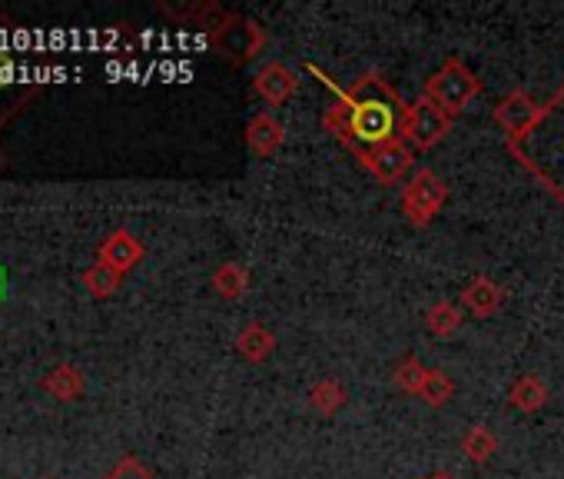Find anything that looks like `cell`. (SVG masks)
<instances>
[{
    "instance_id": "6da1fadb",
    "label": "cell",
    "mask_w": 564,
    "mask_h": 479,
    "mask_svg": "<svg viewBox=\"0 0 564 479\" xmlns=\"http://www.w3.org/2000/svg\"><path fill=\"white\" fill-rule=\"evenodd\" d=\"M322 80L329 84V77ZM329 87L335 90L339 100L325 110L322 123L362 164H368L379 150L402 143V137H409L412 107L389 87L386 77L365 74L352 87H335V84Z\"/></svg>"
},
{
    "instance_id": "7a4b0ae2",
    "label": "cell",
    "mask_w": 564,
    "mask_h": 479,
    "mask_svg": "<svg viewBox=\"0 0 564 479\" xmlns=\"http://www.w3.org/2000/svg\"><path fill=\"white\" fill-rule=\"evenodd\" d=\"M518 164L564 207V80L508 140Z\"/></svg>"
},
{
    "instance_id": "3957f363",
    "label": "cell",
    "mask_w": 564,
    "mask_h": 479,
    "mask_svg": "<svg viewBox=\"0 0 564 479\" xmlns=\"http://www.w3.org/2000/svg\"><path fill=\"white\" fill-rule=\"evenodd\" d=\"M143 257L140 240L130 230H113L103 243H100V260L107 266H113L117 273H126L130 266H136V260Z\"/></svg>"
},
{
    "instance_id": "277c9868",
    "label": "cell",
    "mask_w": 564,
    "mask_h": 479,
    "mask_svg": "<svg viewBox=\"0 0 564 479\" xmlns=\"http://www.w3.org/2000/svg\"><path fill=\"white\" fill-rule=\"evenodd\" d=\"M41 387H44V393H51L54 400L70 403V400H80V396H84V387H87V383H84V373H80L77 367L57 363L51 373H44Z\"/></svg>"
},
{
    "instance_id": "5b68a950",
    "label": "cell",
    "mask_w": 564,
    "mask_h": 479,
    "mask_svg": "<svg viewBox=\"0 0 564 479\" xmlns=\"http://www.w3.org/2000/svg\"><path fill=\"white\" fill-rule=\"evenodd\" d=\"M442 107H435V104H429V97L412 110V120H409V137L419 143V146H429V143H435L439 137H442V130H445V117L439 113Z\"/></svg>"
},
{
    "instance_id": "8992f818",
    "label": "cell",
    "mask_w": 564,
    "mask_h": 479,
    "mask_svg": "<svg viewBox=\"0 0 564 479\" xmlns=\"http://www.w3.org/2000/svg\"><path fill=\"white\" fill-rule=\"evenodd\" d=\"M375 177H383V181H396L399 174H406L412 167V150L402 146V143H392L386 150L375 153L368 164H365Z\"/></svg>"
},
{
    "instance_id": "52a82bcc",
    "label": "cell",
    "mask_w": 564,
    "mask_h": 479,
    "mask_svg": "<svg viewBox=\"0 0 564 479\" xmlns=\"http://www.w3.org/2000/svg\"><path fill=\"white\" fill-rule=\"evenodd\" d=\"M123 283V273H117L113 266H107L103 260H97L90 270H84V286H87V293H93L97 300H103V296H110V293H117V286Z\"/></svg>"
},
{
    "instance_id": "ba28073f",
    "label": "cell",
    "mask_w": 564,
    "mask_h": 479,
    "mask_svg": "<svg viewBox=\"0 0 564 479\" xmlns=\"http://www.w3.org/2000/svg\"><path fill=\"white\" fill-rule=\"evenodd\" d=\"M442 90H449V94H455V104H462L472 90H475V84H472V77L468 74H462V80L458 84H452V64L435 77V84H432V97H439Z\"/></svg>"
},
{
    "instance_id": "9c48e42d",
    "label": "cell",
    "mask_w": 564,
    "mask_h": 479,
    "mask_svg": "<svg viewBox=\"0 0 564 479\" xmlns=\"http://www.w3.org/2000/svg\"><path fill=\"white\" fill-rule=\"evenodd\" d=\"M103 479H153V472L140 462V459H133V456H126V459H120Z\"/></svg>"
},
{
    "instance_id": "30bf717a",
    "label": "cell",
    "mask_w": 564,
    "mask_h": 479,
    "mask_svg": "<svg viewBox=\"0 0 564 479\" xmlns=\"http://www.w3.org/2000/svg\"><path fill=\"white\" fill-rule=\"evenodd\" d=\"M0 171H4V153H0Z\"/></svg>"
},
{
    "instance_id": "8fae6325",
    "label": "cell",
    "mask_w": 564,
    "mask_h": 479,
    "mask_svg": "<svg viewBox=\"0 0 564 479\" xmlns=\"http://www.w3.org/2000/svg\"><path fill=\"white\" fill-rule=\"evenodd\" d=\"M44 479H54V476H44Z\"/></svg>"
}]
</instances>
